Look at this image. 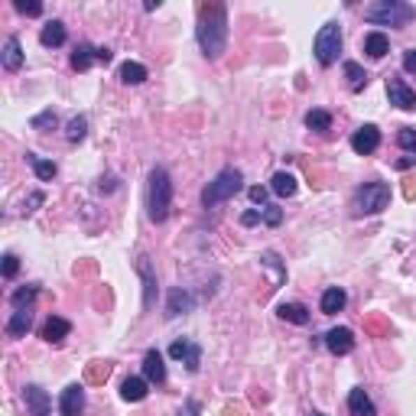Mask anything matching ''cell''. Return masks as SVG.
I'll use <instances>...</instances> for the list:
<instances>
[{
	"label": "cell",
	"instance_id": "cell-1",
	"mask_svg": "<svg viewBox=\"0 0 416 416\" xmlns=\"http://www.w3.org/2000/svg\"><path fill=\"white\" fill-rule=\"evenodd\" d=\"M199 46L205 59H218L228 46V7L225 3H202L199 7V27H195Z\"/></svg>",
	"mask_w": 416,
	"mask_h": 416
},
{
	"label": "cell",
	"instance_id": "cell-2",
	"mask_svg": "<svg viewBox=\"0 0 416 416\" xmlns=\"http://www.w3.org/2000/svg\"><path fill=\"white\" fill-rule=\"evenodd\" d=\"M413 17L416 10L410 3H400V0H378L364 10V20L374 27H407Z\"/></svg>",
	"mask_w": 416,
	"mask_h": 416
},
{
	"label": "cell",
	"instance_id": "cell-3",
	"mask_svg": "<svg viewBox=\"0 0 416 416\" xmlns=\"http://www.w3.org/2000/svg\"><path fill=\"white\" fill-rule=\"evenodd\" d=\"M241 182H244L241 170H231V166H228V170H221L215 179L205 186V192H202V205L215 208V205H221V202L235 199L237 192H241Z\"/></svg>",
	"mask_w": 416,
	"mask_h": 416
},
{
	"label": "cell",
	"instance_id": "cell-4",
	"mask_svg": "<svg viewBox=\"0 0 416 416\" xmlns=\"http://www.w3.org/2000/svg\"><path fill=\"white\" fill-rule=\"evenodd\" d=\"M170 205H172V179L163 166H156L150 172V218L153 221H166Z\"/></svg>",
	"mask_w": 416,
	"mask_h": 416
},
{
	"label": "cell",
	"instance_id": "cell-5",
	"mask_svg": "<svg viewBox=\"0 0 416 416\" xmlns=\"http://www.w3.org/2000/svg\"><path fill=\"white\" fill-rule=\"evenodd\" d=\"M390 205V186L387 182H364L355 195V215H378Z\"/></svg>",
	"mask_w": 416,
	"mask_h": 416
},
{
	"label": "cell",
	"instance_id": "cell-6",
	"mask_svg": "<svg viewBox=\"0 0 416 416\" xmlns=\"http://www.w3.org/2000/svg\"><path fill=\"white\" fill-rule=\"evenodd\" d=\"M312 52L319 59V66H335V59L341 52V27L339 23H325V27L315 33V43H312Z\"/></svg>",
	"mask_w": 416,
	"mask_h": 416
},
{
	"label": "cell",
	"instance_id": "cell-7",
	"mask_svg": "<svg viewBox=\"0 0 416 416\" xmlns=\"http://www.w3.org/2000/svg\"><path fill=\"white\" fill-rule=\"evenodd\" d=\"M170 358L182 361L189 374H195V371L202 368V348L195 345V341H186V339H182V341H172V345H170Z\"/></svg>",
	"mask_w": 416,
	"mask_h": 416
},
{
	"label": "cell",
	"instance_id": "cell-8",
	"mask_svg": "<svg viewBox=\"0 0 416 416\" xmlns=\"http://www.w3.org/2000/svg\"><path fill=\"white\" fill-rule=\"evenodd\" d=\"M325 348L332 355H351L355 351V332L345 329V325H335V329L325 332Z\"/></svg>",
	"mask_w": 416,
	"mask_h": 416
},
{
	"label": "cell",
	"instance_id": "cell-9",
	"mask_svg": "<svg viewBox=\"0 0 416 416\" xmlns=\"http://www.w3.org/2000/svg\"><path fill=\"white\" fill-rule=\"evenodd\" d=\"M378 147H380V131L374 127V124H364V127H358V131H355V137H351V150L361 153V156L374 153Z\"/></svg>",
	"mask_w": 416,
	"mask_h": 416
},
{
	"label": "cell",
	"instance_id": "cell-10",
	"mask_svg": "<svg viewBox=\"0 0 416 416\" xmlns=\"http://www.w3.org/2000/svg\"><path fill=\"white\" fill-rule=\"evenodd\" d=\"M387 98L390 104H397L400 111H413L416 107V91L400 78H387Z\"/></svg>",
	"mask_w": 416,
	"mask_h": 416
},
{
	"label": "cell",
	"instance_id": "cell-11",
	"mask_svg": "<svg viewBox=\"0 0 416 416\" xmlns=\"http://www.w3.org/2000/svg\"><path fill=\"white\" fill-rule=\"evenodd\" d=\"M23 400H27L29 416H49V410H52V400H49V394L39 384H27L23 387Z\"/></svg>",
	"mask_w": 416,
	"mask_h": 416
},
{
	"label": "cell",
	"instance_id": "cell-12",
	"mask_svg": "<svg viewBox=\"0 0 416 416\" xmlns=\"http://www.w3.org/2000/svg\"><path fill=\"white\" fill-rule=\"evenodd\" d=\"M82 410H85V390L78 387V384H72V387L62 390L59 413H62V416H82Z\"/></svg>",
	"mask_w": 416,
	"mask_h": 416
},
{
	"label": "cell",
	"instance_id": "cell-13",
	"mask_svg": "<svg viewBox=\"0 0 416 416\" xmlns=\"http://www.w3.org/2000/svg\"><path fill=\"white\" fill-rule=\"evenodd\" d=\"M143 378L150 384H163L166 380V364H163V355L156 348H150L143 355Z\"/></svg>",
	"mask_w": 416,
	"mask_h": 416
},
{
	"label": "cell",
	"instance_id": "cell-14",
	"mask_svg": "<svg viewBox=\"0 0 416 416\" xmlns=\"http://www.w3.org/2000/svg\"><path fill=\"white\" fill-rule=\"evenodd\" d=\"M348 410H351V416H378V410H374L364 387H355L348 394Z\"/></svg>",
	"mask_w": 416,
	"mask_h": 416
},
{
	"label": "cell",
	"instance_id": "cell-15",
	"mask_svg": "<svg viewBox=\"0 0 416 416\" xmlns=\"http://www.w3.org/2000/svg\"><path fill=\"white\" fill-rule=\"evenodd\" d=\"M68 332H72V325H68V319H62V315H49L46 325H43V339L49 341V345H59V341L66 339Z\"/></svg>",
	"mask_w": 416,
	"mask_h": 416
},
{
	"label": "cell",
	"instance_id": "cell-16",
	"mask_svg": "<svg viewBox=\"0 0 416 416\" xmlns=\"http://www.w3.org/2000/svg\"><path fill=\"white\" fill-rule=\"evenodd\" d=\"M147 384H150L147 378H127L121 384V397L127 400V403H140V400L150 394V387H147Z\"/></svg>",
	"mask_w": 416,
	"mask_h": 416
},
{
	"label": "cell",
	"instance_id": "cell-17",
	"mask_svg": "<svg viewBox=\"0 0 416 416\" xmlns=\"http://www.w3.org/2000/svg\"><path fill=\"white\" fill-rule=\"evenodd\" d=\"M39 43H43L46 49L62 46V43H66V23H62V20H52V23H46V27H43V33H39Z\"/></svg>",
	"mask_w": 416,
	"mask_h": 416
},
{
	"label": "cell",
	"instance_id": "cell-18",
	"mask_svg": "<svg viewBox=\"0 0 416 416\" xmlns=\"http://www.w3.org/2000/svg\"><path fill=\"white\" fill-rule=\"evenodd\" d=\"M0 62H3V68H7V72H17V68L23 66V49H20V39L17 36H7Z\"/></svg>",
	"mask_w": 416,
	"mask_h": 416
},
{
	"label": "cell",
	"instance_id": "cell-19",
	"mask_svg": "<svg viewBox=\"0 0 416 416\" xmlns=\"http://www.w3.org/2000/svg\"><path fill=\"white\" fill-rule=\"evenodd\" d=\"M137 270H140V276H143V306L150 309L153 299H156V276H153L150 260H147V257H140V264H137Z\"/></svg>",
	"mask_w": 416,
	"mask_h": 416
},
{
	"label": "cell",
	"instance_id": "cell-20",
	"mask_svg": "<svg viewBox=\"0 0 416 416\" xmlns=\"http://www.w3.org/2000/svg\"><path fill=\"white\" fill-rule=\"evenodd\" d=\"M345 303H348V293H345V290H339V286H332V290H325V293H322V312H325V315H335V312H341L345 309Z\"/></svg>",
	"mask_w": 416,
	"mask_h": 416
},
{
	"label": "cell",
	"instance_id": "cell-21",
	"mask_svg": "<svg viewBox=\"0 0 416 416\" xmlns=\"http://www.w3.org/2000/svg\"><path fill=\"white\" fill-rule=\"evenodd\" d=\"M29 325H33V312L29 309H17L13 315H10V322H7V335L10 339H23L29 332Z\"/></svg>",
	"mask_w": 416,
	"mask_h": 416
},
{
	"label": "cell",
	"instance_id": "cell-22",
	"mask_svg": "<svg viewBox=\"0 0 416 416\" xmlns=\"http://www.w3.org/2000/svg\"><path fill=\"white\" fill-rule=\"evenodd\" d=\"M364 52H368L371 59H384L390 52L387 36H384V33H378V29H374V33H368V36H364Z\"/></svg>",
	"mask_w": 416,
	"mask_h": 416
},
{
	"label": "cell",
	"instance_id": "cell-23",
	"mask_svg": "<svg viewBox=\"0 0 416 416\" xmlns=\"http://www.w3.org/2000/svg\"><path fill=\"white\" fill-rule=\"evenodd\" d=\"M276 315L283 322H293V325H306V322H309V309H306L303 303H283L276 309Z\"/></svg>",
	"mask_w": 416,
	"mask_h": 416
},
{
	"label": "cell",
	"instance_id": "cell-24",
	"mask_svg": "<svg viewBox=\"0 0 416 416\" xmlns=\"http://www.w3.org/2000/svg\"><path fill=\"white\" fill-rule=\"evenodd\" d=\"M296 176H290V172H276L274 179H270V192H276L280 199H290V195H296Z\"/></svg>",
	"mask_w": 416,
	"mask_h": 416
},
{
	"label": "cell",
	"instance_id": "cell-25",
	"mask_svg": "<svg viewBox=\"0 0 416 416\" xmlns=\"http://www.w3.org/2000/svg\"><path fill=\"white\" fill-rule=\"evenodd\" d=\"M27 163L33 166V172H36V179L39 182H49V179H56V172L59 166L52 160H39V156H33V153H27Z\"/></svg>",
	"mask_w": 416,
	"mask_h": 416
},
{
	"label": "cell",
	"instance_id": "cell-26",
	"mask_svg": "<svg viewBox=\"0 0 416 416\" xmlns=\"http://www.w3.org/2000/svg\"><path fill=\"white\" fill-rule=\"evenodd\" d=\"M121 82L124 85H140V82H147V66H140V62H124Z\"/></svg>",
	"mask_w": 416,
	"mask_h": 416
},
{
	"label": "cell",
	"instance_id": "cell-27",
	"mask_svg": "<svg viewBox=\"0 0 416 416\" xmlns=\"http://www.w3.org/2000/svg\"><path fill=\"white\" fill-rule=\"evenodd\" d=\"M186 309H192V296L186 293V290H172L170 293V306H166V315H179V312H186Z\"/></svg>",
	"mask_w": 416,
	"mask_h": 416
},
{
	"label": "cell",
	"instance_id": "cell-28",
	"mask_svg": "<svg viewBox=\"0 0 416 416\" xmlns=\"http://www.w3.org/2000/svg\"><path fill=\"white\" fill-rule=\"evenodd\" d=\"M345 78H348L351 91H361V88L368 85V72H364L358 62H345Z\"/></svg>",
	"mask_w": 416,
	"mask_h": 416
},
{
	"label": "cell",
	"instance_id": "cell-29",
	"mask_svg": "<svg viewBox=\"0 0 416 416\" xmlns=\"http://www.w3.org/2000/svg\"><path fill=\"white\" fill-rule=\"evenodd\" d=\"M95 59H98V56H95V49L82 43V46H75V52H72V68H78V72H88Z\"/></svg>",
	"mask_w": 416,
	"mask_h": 416
},
{
	"label": "cell",
	"instance_id": "cell-30",
	"mask_svg": "<svg viewBox=\"0 0 416 416\" xmlns=\"http://www.w3.org/2000/svg\"><path fill=\"white\" fill-rule=\"evenodd\" d=\"M85 133H88V117L85 114H78V117H72L66 127V140L68 143H78V140H85Z\"/></svg>",
	"mask_w": 416,
	"mask_h": 416
},
{
	"label": "cell",
	"instance_id": "cell-31",
	"mask_svg": "<svg viewBox=\"0 0 416 416\" xmlns=\"http://www.w3.org/2000/svg\"><path fill=\"white\" fill-rule=\"evenodd\" d=\"M306 127H309V131H329L332 114L329 111H309L306 114Z\"/></svg>",
	"mask_w": 416,
	"mask_h": 416
},
{
	"label": "cell",
	"instance_id": "cell-32",
	"mask_svg": "<svg viewBox=\"0 0 416 416\" xmlns=\"http://www.w3.org/2000/svg\"><path fill=\"white\" fill-rule=\"evenodd\" d=\"M36 293H39L36 286H23V290H17L10 299H13V306H17V309H29V303L36 299Z\"/></svg>",
	"mask_w": 416,
	"mask_h": 416
},
{
	"label": "cell",
	"instance_id": "cell-33",
	"mask_svg": "<svg viewBox=\"0 0 416 416\" xmlns=\"http://www.w3.org/2000/svg\"><path fill=\"white\" fill-rule=\"evenodd\" d=\"M397 143L407 153H416V127H403V131L397 133Z\"/></svg>",
	"mask_w": 416,
	"mask_h": 416
},
{
	"label": "cell",
	"instance_id": "cell-34",
	"mask_svg": "<svg viewBox=\"0 0 416 416\" xmlns=\"http://www.w3.org/2000/svg\"><path fill=\"white\" fill-rule=\"evenodd\" d=\"M260 218H264L270 228H276L280 221H283V208H276V205H264V211H260Z\"/></svg>",
	"mask_w": 416,
	"mask_h": 416
},
{
	"label": "cell",
	"instance_id": "cell-35",
	"mask_svg": "<svg viewBox=\"0 0 416 416\" xmlns=\"http://www.w3.org/2000/svg\"><path fill=\"white\" fill-rule=\"evenodd\" d=\"M107 374H111V364L104 361V364H95V368L88 371V380H91V384H98V380H107Z\"/></svg>",
	"mask_w": 416,
	"mask_h": 416
},
{
	"label": "cell",
	"instance_id": "cell-36",
	"mask_svg": "<svg viewBox=\"0 0 416 416\" xmlns=\"http://www.w3.org/2000/svg\"><path fill=\"white\" fill-rule=\"evenodd\" d=\"M17 274H20V260H17V254H7V257H3V276H7V280H13Z\"/></svg>",
	"mask_w": 416,
	"mask_h": 416
},
{
	"label": "cell",
	"instance_id": "cell-37",
	"mask_svg": "<svg viewBox=\"0 0 416 416\" xmlns=\"http://www.w3.org/2000/svg\"><path fill=\"white\" fill-rule=\"evenodd\" d=\"M56 121H59V117L52 111H43L39 117H33V127H36V131H39V127H56Z\"/></svg>",
	"mask_w": 416,
	"mask_h": 416
},
{
	"label": "cell",
	"instance_id": "cell-38",
	"mask_svg": "<svg viewBox=\"0 0 416 416\" xmlns=\"http://www.w3.org/2000/svg\"><path fill=\"white\" fill-rule=\"evenodd\" d=\"M17 10L27 13V17H39L43 13V3H27V0H17Z\"/></svg>",
	"mask_w": 416,
	"mask_h": 416
},
{
	"label": "cell",
	"instance_id": "cell-39",
	"mask_svg": "<svg viewBox=\"0 0 416 416\" xmlns=\"http://www.w3.org/2000/svg\"><path fill=\"white\" fill-rule=\"evenodd\" d=\"M247 195H251V202H257V205L264 208V202H267V189H264V186H254Z\"/></svg>",
	"mask_w": 416,
	"mask_h": 416
},
{
	"label": "cell",
	"instance_id": "cell-40",
	"mask_svg": "<svg viewBox=\"0 0 416 416\" xmlns=\"http://www.w3.org/2000/svg\"><path fill=\"white\" fill-rule=\"evenodd\" d=\"M36 205H43V192H33L27 202V208H23V215H29V211H36Z\"/></svg>",
	"mask_w": 416,
	"mask_h": 416
},
{
	"label": "cell",
	"instance_id": "cell-41",
	"mask_svg": "<svg viewBox=\"0 0 416 416\" xmlns=\"http://www.w3.org/2000/svg\"><path fill=\"white\" fill-rule=\"evenodd\" d=\"M403 68H407L410 75H416V49H410L407 56H403Z\"/></svg>",
	"mask_w": 416,
	"mask_h": 416
},
{
	"label": "cell",
	"instance_id": "cell-42",
	"mask_svg": "<svg viewBox=\"0 0 416 416\" xmlns=\"http://www.w3.org/2000/svg\"><path fill=\"white\" fill-rule=\"evenodd\" d=\"M199 403H195V400H189V403H186V407H179V416H199Z\"/></svg>",
	"mask_w": 416,
	"mask_h": 416
},
{
	"label": "cell",
	"instance_id": "cell-43",
	"mask_svg": "<svg viewBox=\"0 0 416 416\" xmlns=\"http://www.w3.org/2000/svg\"><path fill=\"white\" fill-rule=\"evenodd\" d=\"M241 221H244V225H257V221H260V211H244Z\"/></svg>",
	"mask_w": 416,
	"mask_h": 416
},
{
	"label": "cell",
	"instance_id": "cell-44",
	"mask_svg": "<svg viewBox=\"0 0 416 416\" xmlns=\"http://www.w3.org/2000/svg\"><path fill=\"white\" fill-rule=\"evenodd\" d=\"M416 163V153H410V156H403V160H397V170H410Z\"/></svg>",
	"mask_w": 416,
	"mask_h": 416
},
{
	"label": "cell",
	"instance_id": "cell-45",
	"mask_svg": "<svg viewBox=\"0 0 416 416\" xmlns=\"http://www.w3.org/2000/svg\"><path fill=\"white\" fill-rule=\"evenodd\" d=\"M95 56H98V62H104V66H107V62H111V49H95Z\"/></svg>",
	"mask_w": 416,
	"mask_h": 416
},
{
	"label": "cell",
	"instance_id": "cell-46",
	"mask_svg": "<svg viewBox=\"0 0 416 416\" xmlns=\"http://www.w3.org/2000/svg\"><path fill=\"white\" fill-rule=\"evenodd\" d=\"M309 416H325V413H319V410H312V413Z\"/></svg>",
	"mask_w": 416,
	"mask_h": 416
}]
</instances>
